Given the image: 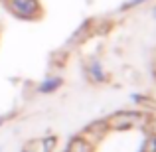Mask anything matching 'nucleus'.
Wrapping results in <instances>:
<instances>
[{"label":"nucleus","mask_w":156,"mask_h":152,"mask_svg":"<svg viewBox=\"0 0 156 152\" xmlns=\"http://www.w3.org/2000/svg\"><path fill=\"white\" fill-rule=\"evenodd\" d=\"M10 10L20 18H34L40 6L38 0H10Z\"/></svg>","instance_id":"f257e3e1"},{"label":"nucleus","mask_w":156,"mask_h":152,"mask_svg":"<svg viewBox=\"0 0 156 152\" xmlns=\"http://www.w3.org/2000/svg\"><path fill=\"white\" fill-rule=\"evenodd\" d=\"M140 115H134V113H125V115H115L111 118V125L115 129H130V126H136L138 121H140Z\"/></svg>","instance_id":"f03ea898"},{"label":"nucleus","mask_w":156,"mask_h":152,"mask_svg":"<svg viewBox=\"0 0 156 152\" xmlns=\"http://www.w3.org/2000/svg\"><path fill=\"white\" fill-rule=\"evenodd\" d=\"M59 83H61L59 79H50V81H46V83L40 87V91H42V93H50V91H53V89L59 87Z\"/></svg>","instance_id":"7ed1b4c3"},{"label":"nucleus","mask_w":156,"mask_h":152,"mask_svg":"<svg viewBox=\"0 0 156 152\" xmlns=\"http://www.w3.org/2000/svg\"><path fill=\"white\" fill-rule=\"evenodd\" d=\"M140 152H156V136H150L148 140L144 142V146H142Z\"/></svg>","instance_id":"20e7f679"},{"label":"nucleus","mask_w":156,"mask_h":152,"mask_svg":"<svg viewBox=\"0 0 156 152\" xmlns=\"http://www.w3.org/2000/svg\"><path fill=\"white\" fill-rule=\"evenodd\" d=\"M152 136H156V121L152 122Z\"/></svg>","instance_id":"39448f33"},{"label":"nucleus","mask_w":156,"mask_h":152,"mask_svg":"<svg viewBox=\"0 0 156 152\" xmlns=\"http://www.w3.org/2000/svg\"><path fill=\"white\" fill-rule=\"evenodd\" d=\"M2 122H4V118H2V117H0V125H2Z\"/></svg>","instance_id":"423d86ee"},{"label":"nucleus","mask_w":156,"mask_h":152,"mask_svg":"<svg viewBox=\"0 0 156 152\" xmlns=\"http://www.w3.org/2000/svg\"><path fill=\"white\" fill-rule=\"evenodd\" d=\"M24 152H28V150H24Z\"/></svg>","instance_id":"0eeeda50"}]
</instances>
